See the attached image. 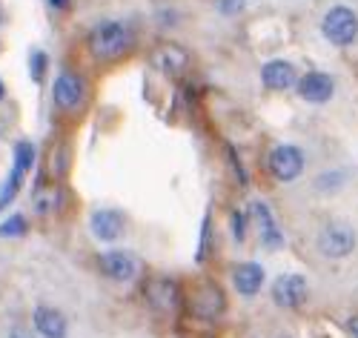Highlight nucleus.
I'll list each match as a JSON object with an SVG mask.
<instances>
[{"label": "nucleus", "mask_w": 358, "mask_h": 338, "mask_svg": "<svg viewBox=\"0 0 358 338\" xmlns=\"http://www.w3.org/2000/svg\"><path fill=\"white\" fill-rule=\"evenodd\" d=\"M270 172L278 181H295L298 175L304 172V152L292 146V143H281L270 152Z\"/></svg>", "instance_id": "4"}, {"label": "nucleus", "mask_w": 358, "mask_h": 338, "mask_svg": "<svg viewBox=\"0 0 358 338\" xmlns=\"http://www.w3.org/2000/svg\"><path fill=\"white\" fill-rule=\"evenodd\" d=\"M43 72H46V55L43 52H32V78L43 80Z\"/></svg>", "instance_id": "20"}, {"label": "nucleus", "mask_w": 358, "mask_h": 338, "mask_svg": "<svg viewBox=\"0 0 358 338\" xmlns=\"http://www.w3.org/2000/svg\"><path fill=\"white\" fill-rule=\"evenodd\" d=\"M232 284L241 295H255L261 290V284H264V267L252 264V261L238 264L235 272H232Z\"/></svg>", "instance_id": "14"}, {"label": "nucleus", "mask_w": 358, "mask_h": 338, "mask_svg": "<svg viewBox=\"0 0 358 338\" xmlns=\"http://www.w3.org/2000/svg\"><path fill=\"white\" fill-rule=\"evenodd\" d=\"M318 250L324 258H344L355 250V232L344 224H330L318 235Z\"/></svg>", "instance_id": "5"}, {"label": "nucleus", "mask_w": 358, "mask_h": 338, "mask_svg": "<svg viewBox=\"0 0 358 338\" xmlns=\"http://www.w3.org/2000/svg\"><path fill=\"white\" fill-rule=\"evenodd\" d=\"M149 301H152L158 310L164 313H172L178 304H181V295H178V284L175 281H155L152 287H149Z\"/></svg>", "instance_id": "16"}, {"label": "nucleus", "mask_w": 358, "mask_h": 338, "mask_svg": "<svg viewBox=\"0 0 358 338\" xmlns=\"http://www.w3.org/2000/svg\"><path fill=\"white\" fill-rule=\"evenodd\" d=\"M232 235H235V241L247 238V218H244V212H232Z\"/></svg>", "instance_id": "19"}, {"label": "nucleus", "mask_w": 358, "mask_h": 338, "mask_svg": "<svg viewBox=\"0 0 358 338\" xmlns=\"http://www.w3.org/2000/svg\"><path fill=\"white\" fill-rule=\"evenodd\" d=\"M89 227H92V235L98 241H117L124 232V215L115 209H98L92 215V221H89Z\"/></svg>", "instance_id": "11"}, {"label": "nucleus", "mask_w": 358, "mask_h": 338, "mask_svg": "<svg viewBox=\"0 0 358 338\" xmlns=\"http://www.w3.org/2000/svg\"><path fill=\"white\" fill-rule=\"evenodd\" d=\"M3 95H6V89H3V83H0V101H3Z\"/></svg>", "instance_id": "25"}, {"label": "nucleus", "mask_w": 358, "mask_h": 338, "mask_svg": "<svg viewBox=\"0 0 358 338\" xmlns=\"http://www.w3.org/2000/svg\"><path fill=\"white\" fill-rule=\"evenodd\" d=\"M152 64L161 69V72H169V75H178L181 69H187V64H189V57H187V52L181 49V46H161L155 55H152Z\"/></svg>", "instance_id": "15"}, {"label": "nucleus", "mask_w": 358, "mask_h": 338, "mask_svg": "<svg viewBox=\"0 0 358 338\" xmlns=\"http://www.w3.org/2000/svg\"><path fill=\"white\" fill-rule=\"evenodd\" d=\"M52 98L55 104L61 106L64 112H78L86 101V83L80 75L75 72H61L55 80V89H52Z\"/></svg>", "instance_id": "3"}, {"label": "nucleus", "mask_w": 358, "mask_h": 338, "mask_svg": "<svg viewBox=\"0 0 358 338\" xmlns=\"http://www.w3.org/2000/svg\"><path fill=\"white\" fill-rule=\"evenodd\" d=\"M57 201H61L57 190H46V195H38L35 206H38V212H41V215H49V212H55V209H57Z\"/></svg>", "instance_id": "18"}, {"label": "nucleus", "mask_w": 358, "mask_h": 338, "mask_svg": "<svg viewBox=\"0 0 358 338\" xmlns=\"http://www.w3.org/2000/svg\"><path fill=\"white\" fill-rule=\"evenodd\" d=\"M132 49V32L127 23L106 20L89 32V52L98 60H117Z\"/></svg>", "instance_id": "1"}, {"label": "nucleus", "mask_w": 358, "mask_h": 338, "mask_svg": "<svg viewBox=\"0 0 358 338\" xmlns=\"http://www.w3.org/2000/svg\"><path fill=\"white\" fill-rule=\"evenodd\" d=\"M273 301L281 307V310H301L307 301V281L301 275H281V279L273 284Z\"/></svg>", "instance_id": "6"}, {"label": "nucleus", "mask_w": 358, "mask_h": 338, "mask_svg": "<svg viewBox=\"0 0 358 338\" xmlns=\"http://www.w3.org/2000/svg\"><path fill=\"white\" fill-rule=\"evenodd\" d=\"M278 338H292V335H278Z\"/></svg>", "instance_id": "26"}, {"label": "nucleus", "mask_w": 358, "mask_h": 338, "mask_svg": "<svg viewBox=\"0 0 358 338\" xmlns=\"http://www.w3.org/2000/svg\"><path fill=\"white\" fill-rule=\"evenodd\" d=\"M26 232V221H23V215H12L9 221L0 224V238H20Z\"/></svg>", "instance_id": "17"}, {"label": "nucleus", "mask_w": 358, "mask_h": 338, "mask_svg": "<svg viewBox=\"0 0 358 338\" xmlns=\"http://www.w3.org/2000/svg\"><path fill=\"white\" fill-rule=\"evenodd\" d=\"M101 267H103V272L109 275L112 281H132L135 272H138L135 258L129 253H124V250H112V253L101 255Z\"/></svg>", "instance_id": "10"}, {"label": "nucleus", "mask_w": 358, "mask_h": 338, "mask_svg": "<svg viewBox=\"0 0 358 338\" xmlns=\"http://www.w3.org/2000/svg\"><path fill=\"white\" fill-rule=\"evenodd\" d=\"M298 95L310 104H327L336 92V80L327 72H307L304 78H298Z\"/></svg>", "instance_id": "7"}, {"label": "nucleus", "mask_w": 358, "mask_h": 338, "mask_svg": "<svg viewBox=\"0 0 358 338\" xmlns=\"http://www.w3.org/2000/svg\"><path fill=\"white\" fill-rule=\"evenodd\" d=\"M252 212H255V221H258V232H261V244L266 250H281L284 247V235L275 224V215L273 209L266 206L264 201H255L252 204Z\"/></svg>", "instance_id": "8"}, {"label": "nucleus", "mask_w": 358, "mask_h": 338, "mask_svg": "<svg viewBox=\"0 0 358 338\" xmlns=\"http://www.w3.org/2000/svg\"><path fill=\"white\" fill-rule=\"evenodd\" d=\"M9 338H26V332H23V330H15V332H12Z\"/></svg>", "instance_id": "24"}, {"label": "nucleus", "mask_w": 358, "mask_h": 338, "mask_svg": "<svg viewBox=\"0 0 358 338\" xmlns=\"http://www.w3.org/2000/svg\"><path fill=\"white\" fill-rule=\"evenodd\" d=\"M261 80L266 89H275V92H284V89H292L298 83V72L289 60H270L264 69H261Z\"/></svg>", "instance_id": "9"}, {"label": "nucleus", "mask_w": 358, "mask_h": 338, "mask_svg": "<svg viewBox=\"0 0 358 338\" xmlns=\"http://www.w3.org/2000/svg\"><path fill=\"white\" fill-rule=\"evenodd\" d=\"M218 9L224 15H238V12L244 9V0H218Z\"/></svg>", "instance_id": "21"}, {"label": "nucleus", "mask_w": 358, "mask_h": 338, "mask_svg": "<svg viewBox=\"0 0 358 338\" xmlns=\"http://www.w3.org/2000/svg\"><path fill=\"white\" fill-rule=\"evenodd\" d=\"M347 332H350L352 338H358V316H352V318L347 321Z\"/></svg>", "instance_id": "22"}, {"label": "nucleus", "mask_w": 358, "mask_h": 338, "mask_svg": "<svg viewBox=\"0 0 358 338\" xmlns=\"http://www.w3.org/2000/svg\"><path fill=\"white\" fill-rule=\"evenodd\" d=\"M192 310H195V316H201V318H215V316H221V313H224V293H221L215 284L203 281L201 290L195 293Z\"/></svg>", "instance_id": "12"}, {"label": "nucleus", "mask_w": 358, "mask_h": 338, "mask_svg": "<svg viewBox=\"0 0 358 338\" xmlns=\"http://www.w3.org/2000/svg\"><path fill=\"white\" fill-rule=\"evenodd\" d=\"M35 330L46 338H66V316L61 310H55V307H38L35 310Z\"/></svg>", "instance_id": "13"}, {"label": "nucleus", "mask_w": 358, "mask_h": 338, "mask_svg": "<svg viewBox=\"0 0 358 338\" xmlns=\"http://www.w3.org/2000/svg\"><path fill=\"white\" fill-rule=\"evenodd\" d=\"M321 32L333 46H350L358 38V15L350 6H333L321 20Z\"/></svg>", "instance_id": "2"}, {"label": "nucleus", "mask_w": 358, "mask_h": 338, "mask_svg": "<svg viewBox=\"0 0 358 338\" xmlns=\"http://www.w3.org/2000/svg\"><path fill=\"white\" fill-rule=\"evenodd\" d=\"M52 9H69V0H49Z\"/></svg>", "instance_id": "23"}]
</instances>
